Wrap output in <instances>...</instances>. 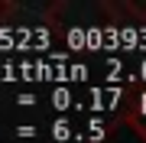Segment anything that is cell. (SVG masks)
Here are the masks:
<instances>
[{
	"label": "cell",
	"instance_id": "obj_1",
	"mask_svg": "<svg viewBox=\"0 0 146 143\" xmlns=\"http://www.w3.org/2000/svg\"><path fill=\"white\" fill-rule=\"evenodd\" d=\"M13 10V3H0V13H10Z\"/></svg>",
	"mask_w": 146,
	"mask_h": 143
}]
</instances>
